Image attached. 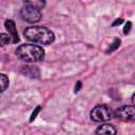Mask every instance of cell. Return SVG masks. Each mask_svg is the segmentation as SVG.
I'll return each mask as SVG.
<instances>
[{
    "label": "cell",
    "mask_w": 135,
    "mask_h": 135,
    "mask_svg": "<svg viewBox=\"0 0 135 135\" xmlns=\"http://www.w3.org/2000/svg\"><path fill=\"white\" fill-rule=\"evenodd\" d=\"M23 35L28 41L36 44L46 45L53 43L55 40L54 33L50 28L44 26H28L23 31Z\"/></svg>",
    "instance_id": "1"
},
{
    "label": "cell",
    "mask_w": 135,
    "mask_h": 135,
    "mask_svg": "<svg viewBox=\"0 0 135 135\" xmlns=\"http://www.w3.org/2000/svg\"><path fill=\"white\" fill-rule=\"evenodd\" d=\"M23 5L25 6H30V7H34L37 9H42L45 6V0H22Z\"/></svg>",
    "instance_id": "9"
},
{
    "label": "cell",
    "mask_w": 135,
    "mask_h": 135,
    "mask_svg": "<svg viewBox=\"0 0 135 135\" xmlns=\"http://www.w3.org/2000/svg\"><path fill=\"white\" fill-rule=\"evenodd\" d=\"M16 55L19 59L26 62H38L44 59L45 52L42 46L36 43L21 44L16 49Z\"/></svg>",
    "instance_id": "2"
},
{
    "label": "cell",
    "mask_w": 135,
    "mask_h": 135,
    "mask_svg": "<svg viewBox=\"0 0 135 135\" xmlns=\"http://www.w3.org/2000/svg\"><path fill=\"white\" fill-rule=\"evenodd\" d=\"M0 79H1V92L3 93L8 88V78L4 74H1L0 75Z\"/></svg>",
    "instance_id": "10"
},
{
    "label": "cell",
    "mask_w": 135,
    "mask_h": 135,
    "mask_svg": "<svg viewBox=\"0 0 135 135\" xmlns=\"http://www.w3.org/2000/svg\"><path fill=\"white\" fill-rule=\"evenodd\" d=\"M81 86H82V84H81V81H78V82L76 83V85H75L74 92H75V93H78V92H79V90L81 89Z\"/></svg>",
    "instance_id": "15"
},
{
    "label": "cell",
    "mask_w": 135,
    "mask_h": 135,
    "mask_svg": "<svg viewBox=\"0 0 135 135\" xmlns=\"http://www.w3.org/2000/svg\"><path fill=\"white\" fill-rule=\"evenodd\" d=\"M123 22V20L120 18V19H116L113 23H112V26H117V25H119V24H121Z\"/></svg>",
    "instance_id": "16"
},
{
    "label": "cell",
    "mask_w": 135,
    "mask_h": 135,
    "mask_svg": "<svg viewBox=\"0 0 135 135\" xmlns=\"http://www.w3.org/2000/svg\"><path fill=\"white\" fill-rule=\"evenodd\" d=\"M21 74L31 78H38L40 76V71L37 66L35 65H24L20 70Z\"/></svg>",
    "instance_id": "6"
},
{
    "label": "cell",
    "mask_w": 135,
    "mask_h": 135,
    "mask_svg": "<svg viewBox=\"0 0 135 135\" xmlns=\"http://www.w3.org/2000/svg\"><path fill=\"white\" fill-rule=\"evenodd\" d=\"M132 102H133V104L135 105V92H134V94L132 95Z\"/></svg>",
    "instance_id": "17"
},
{
    "label": "cell",
    "mask_w": 135,
    "mask_h": 135,
    "mask_svg": "<svg viewBox=\"0 0 135 135\" xmlns=\"http://www.w3.org/2000/svg\"><path fill=\"white\" fill-rule=\"evenodd\" d=\"M4 25H5V28L8 31V34L12 37L13 43H17L19 41V37H18V33H17V30H16L15 22L13 20H6Z\"/></svg>",
    "instance_id": "7"
},
{
    "label": "cell",
    "mask_w": 135,
    "mask_h": 135,
    "mask_svg": "<svg viewBox=\"0 0 135 135\" xmlns=\"http://www.w3.org/2000/svg\"><path fill=\"white\" fill-rule=\"evenodd\" d=\"M114 116L121 121L135 120V105H122L115 110Z\"/></svg>",
    "instance_id": "5"
},
{
    "label": "cell",
    "mask_w": 135,
    "mask_h": 135,
    "mask_svg": "<svg viewBox=\"0 0 135 135\" xmlns=\"http://www.w3.org/2000/svg\"><path fill=\"white\" fill-rule=\"evenodd\" d=\"M20 17L22 20H24L28 23H36L41 20L42 14H41L40 9L23 5V7L20 9Z\"/></svg>",
    "instance_id": "4"
},
{
    "label": "cell",
    "mask_w": 135,
    "mask_h": 135,
    "mask_svg": "<svg viewBox=\"0 0 135 135\" xmlns=\"http://www.w3.org/2000/svg\"><path fill=\"white\" fill-rule=\"evenodd\" d=\"M95 133L96 134H116L117 133V130L115 129V127L113 124L103 122L101 126H99L96 129Z\"/></svg>",
    "instance_id": "8"
},
{
    "label": "cell",
    "mask_w": 135,
    "mask_h": 135,
    "mask_svg": "<svg viewBox=\"0 0 135 135\" xmlns=\"http://www.w3.org/2000/svg\"><path fill=\"white\" fill-rule=\"evenodd\" d=\"M119 45H120V39H118V38H115L114 39V41L112 42V44L108 47V50H107V53H111V52H113V51H115L116 49H118L119 47Z\"/></svg>",
    "instance_id": "11"
},
{
    "label": "cell",
    "mask_w": 135,
    "mask_h": 135,
    "mask_svg": "<svg viewBox=\"0 0 135 135\" xmlns=\"http://www.w3.org/2000/svg\"><path fill=\"white\" fill-rule=\"evenodd\" d=\"M7 43H13V40H12V37L9 34H1V45H5Z\"/></svg>",
    "instance_id": "12"
},
{
    "label": "cell",
    "mask_w": 135,
    "mask_h": 135,
    "mask_svg": "<svg viewBox=\"0 0 135 135\" xmlns=\"http://www.w3.org/2000/svg\"><path fill=\"white\" fill-rule=\"evenodd\" d=\"M131 27H132V23H131L130 21H128V22H127V24H126V25H124V27H123V34H124V35L129 34V32H130Z\"/></svg>",
    "instance_id": "13"
},
{
    "label": "cell",
    "mask_w": 135,
    "mask_h": 135,
    "mask_svg": "<svg viewBox=\"0 0 135 135\" xmlns=\"http://www.w3.org/2000/svg\"><path fill=\"white\" fill-rule=\"evenodd\" d=\"M39 111H40V107H37V108L35 109V111L32 113V115H31V119H30V121H31V122L36 118V116H37V114L39 113Z\"/></svg>",
    "instance_id": "14"
},
{
    "label": "cell",
    "mask_w": 135,
    "mask_h": 135,
    "mask_svg": "<svg viewBox=\"0 0 135 135\" xmlns=\"http://www.w3.org/2000/svg\"><path fill=\"white\" fill-rule=\"evenodd\" d=\"M91 119L95 122H107L114 116L112 109L107 104H98L91 111Z\"/></svg>",
    "instance_id": "3"
}]
</instances>
